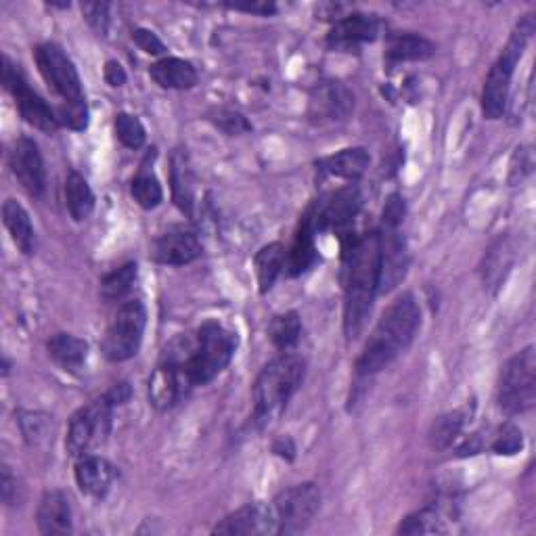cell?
<instances>
[{
	"label": "cell",
	"instance_id": "cell-30",
	"mask_svg": "<svg viewBox=\"0 0 536 536\" xmlns=\"http://www.w3.org/2000/svg\"><path fill=\"white\" fill-rule=\"evenodd\" d=\"M65 204L76 222L86 220L95 210V195L80 172H70L65 178Z\"/></svg>",
	"mask_w": 536,
	"mask_h": 536
},
{
	"label": "cell",
	"instance_id": "cell-31",
	"mask_svg": "<svg viewBox=\"0 0 536 536\" xmlns=\"http://www.w3.org/2000/svg\"><path fill=\"white\" fill-rule=\"evenodd\" d=\"M137 277H139L137 262H128V264L116 268V271H111L109 275L103 277V281H101V298L105 302L124 300L132 292V285L137 283Z\"/></svg>",
	"mask_w": 536,
	"mask_h": 536
},
{
	"label": "cell",
	"instance_id": "cell-45",
	"mask_svg": "<svg viewBox=\"0 0 536 536\" xmlns=\"http://www.w3.org/2000/svg\"><path fill=\"white\" fill-rule=\"evenodd\" d=\"M227 7L235 11L254 13V15H273L277 11L275 3H260V0H256V3H229Z\"/></svg>",
	"mask_w": 536,
	"mask_h": 536
},
{
	"label": "cell",
	"instance_id": "cell-11",
	"mask_svg": "<svg viewBox=\"0 0 536 536\" xmlns=\"http://www.w3.org/2000/svg\"><path fill=\"white\" fill-rule=\"evenodd\" d=\"M363 197L354 185L329 193L321 201H315L306 212L312 218L317 233L333 231L342 241L354 235V218L361 212Z\"/></svg>",
	"mask_w": 536,
	"mask_h": 536
},
{
	"label": "cell",
	"instance_id": "cell-1",
	"mask_svg": "<svg viewBox=\"0 0 536 536\" xmlns=\"http://www.w3.org/2000/svg\"><path fill=\"white\" fill-rule=\"evenodd\" d=\"M344 281V335L352 342L361 335L371 315L382 279L379 231L350 235L342 241Z\"/></svg>",
	"mask_w": 536,
	"mask_h": 536
},
{
	"label": "cell",
	"instance_id": "cell-13",
	"mask_svg": "<svg viewBox=\"0 0 536 536\" xmlns=\"http://www.w3.org/2000/svg\"><path fill=\"white\" fill-rule=\"evenodd\" d=\"M354 109V95L338 80L319 82L308 97V118L315 124L344 122Z\"/></svg>",
	"mask_w": 536,
	"mask_h": 536
},
{
	"label": "cell",
	"instance_id": "cell-35",
	"mask_svg": "<svg viewBox=\"0 0 536 536\" xmlns=\"http://www.w3.org/2000/svg\"><path fill=\"white\" fill-rule=\"evenodd\" d=\"M17 423L21 428V434L30 444H40L49 438L51 434V417L44 413H34V411H19L17 413Z\"/></svg>",
	"mask_w": 536,
	"mask_h": 536
},
{
	"label": "cell",
	"instance_id": "cell-47",
	"mask_svg": "<svg viewBox=\"0 0 536 536\" xmlns=\"http://www.w3.org/2000/svg\"><path fill=\"white\" fill-rule=\"evenodd\" d=\"M275 453L279 457H287V459H294V453H296V446L294 442L289 438H281L275 442Z\"/></svg>",
	"mask_w": 536,
	"mask_h": 536
},
{
	"label": "cell",
	"instance_id": "cell-46",
	"mask_svg": "<svg viewBox=\"0 0 536 536\" xmlns=\"http://www.w3.org/2000/svg\"><path fill=\"white\" fill-rule=\"evenodd\" d=\"M130 394H132L130 386L126 382H120L116 386H111L103 396L111 402V405L116 407V405H124V402H128L130 400Z\"/></svg>",
	"mask_w": 536,
	"mask_h": 536
},
{
	"label": "cell",
	"instance_id": "cell-24",
	"mask_svg": "<svg viewBox=\"0 0 536 536\" xmlns=\"http://www.w3.org/2000/svg\"><path fill=\"white\" fill-rule=\"evenodd\" d=\"M321 176H338L344 181H359L369 168V153L363 147L342 149L340 153H333L329 158L321 160L319 164Z\"/></svg>",
	"mask_w": 536,
	"mask_h": 536
},
{
	"label": "cell",
	"instance_id": "cell-8",
	"mask_svg": "<svg viewBox=\"0 0 536 536\" xmlns=\"http://www.w3.org/2000/svg\"><path fill=\"white\" fill-rule=\"evenodd\" d=\"M147 327V310L141 300L124 302L103 338V354L111 363H124L139 352Z\"/></svg>",
	"mask_w": 536,
	"mask_h": 536
},
{
	"label": "cell",
	"instance_id": "cell-26",
	"mask_svg": "<svg viewBox=\"0 0 536 536\" xmlns=\"http://www.w3.org/2000/svg\"><path fill=\"white\" fill-rule=\"evenodd\" d=\"M436 53V47L428 40L415 32H402L394 34L388 40L386 59L392 63H405V61H426Z\"/></svg>",
	"mask_w": 536,
	"mask_h": 536
},
{
	"label": "cell",
	"instance_id": "cell-22",
	"mask_svg": "<svg viewBox=\"0 0 536 536\" xmlns=\"http://www.w3.org/2000/svg\"><path fill=\"white\" fill-rule=\"evenodd\" d=\"M317 229L312 225V218L308 212H304L302 220H300V229L296 233L292 250L287 252V262H285V273L289 277H300L302 273H306L308 268L319 260V252H317Z\"/></svg>",
	"mask_w": 536,
	"mask_h": 536
},
{
	"label": "cell",
	"instance_id": "cell-19",
	"mask_svg": "<svg viewBox=\"0 0 536 536\" xmlns=\"http://www.w3.org/2000/svg\"><path fill=\"white\" fill-rule=\"evenodd\" d=\"M379 34V21L375 15L367 13H350L335 21L327 36L329 49L335 51H352L359 49L361 44L375 40Z\"/></svg>",
	"mask_w": 536,
	"mask_h": 536
},
{
	"label": "cell",
	"instance_id": "cell-27",
	"mask_svg": "<svg viewBox=\"0 0 536 536\" xmlns=\"http://www.w3.org/2000/svg\"><path fill=\"white\" fill-rule=\"evenodd\" d=\"M51 359L65 371H78L88 359V344L72 333H55L47 342Z\"/></svg>",
	"mask_w": 536,
	"mask_h": 536
},
{
	"label": "cell",
	"instance_id": "cell-38",
	"mask_svg": "<svg viewBox=\"0 0 536 536\" xmlns=\"http://www.w3.org/2000/svg\"><path fill=\"white\" fill-rule=\"evenodd\" d=\"M210 120L216 124V128L227 132L229 137H237V134H245L252 130V124L245 120V116L233 109H218L214 114H210Z\"/></svg>",
	"mask_w": 536,
	"mask_h": 536
},
{
	"label": "cell",
	"instance_id": "cell-9",
	"mask_svg": "<svg viewBox=\"0 0 536 536\" xmlns=\"http://www.w3.org/2000/svg\"><path fill=\"white\" fill-rule=\"evenodd\" d=\"M34 57L44 82L51 86L53 93L61 97V105H86L80 74L74 61L67 57V53L59 47V44L55 42L38 44Z\"/></svg>",
	"mask_w": 536,
	"mask_h": 536
},
{
	"label": "cell",
	"instance_id": "cell-37",
	"mask_svg": "<svg viewBox=\"0 0 536 536\" xmlns=\"http://www.w3.org/2000/svg\"><path fill=\"white\" fill-rule=\"evenodd\" d=\"M116 134L118 141L128 149H141L145 145V126L137 116L130 114H118L116 116Z\"/></svg>",
	"mask_w": 536,
	"mask_h": 536
},
{
	"label": "cell",
	"instance_id": "cell-5",
	"mask_svg": "<svg viewBox=\"0 0 536 536\" xmlns=\"http://www.w3.org/2000/svg\"><path fill=\"white\" fill-rule=\"evenodd\" d=\"M532 34H534V17L526 15L516 26V30L511 32L499 59L493 63V67H490V72L484 80V88H482L484 118L499 120L503 116L513 72H516V65L520 63Z\"/></svg>",
	"mask_w": 536,
	"mask_h": 536
},
{
	"label": "cell",
	"instance_id": "cell-44",
	"mask_svg": "<svg viewBox=\"0 0 536 536\" xmlns=\"http://www.w3.org/2000/svg\"><path fill=\"white\" fill-rule=\"evenodd\" d=\"M103 76H105V82H107L109 86H114V88L124 86L126 80H128V76H126V72H124L122 63H118V61H107V63H105V72H103Z\"/></svg>",
	"mask_w": 536,
	"mask_h": 536
},
{
	"label": "cell",
	"instance_id": "cell-28",
	"mask_svg": "<svg viewBox=\"0 0 536 536\" xmlns=\"http://www.w3.org/2000/svg\"><path fill=\"white\" fill-rule=\"evenodd\" d=\"M170 181H172V197L176 201V206L181 208L187 216H193V191H195L193 172L187 160V153L183 149H178L172 155Z\"/></svg>",
	"mask_w": 536,
	"mask_h": 536
},
{
	"label": "cell",
	"instance_id": "cell-29",
	"mask_svg": "<svg viewBox=\"0 0 536 536\" xmlns=\"http://www.w3.org/2000/svg\"><path fill=\"white\" fill-rule=\"evenodd\" d=\"M285 262H287V250L281 243H268L256 254L254 264H256L260 294L271 292L273 285L285 271Z\"/></svg>",
	"mask_w": 536,
	"mask_h": 536
},
{
	"label": "cell",
	"instance_id": "cell-23",
	"mask_svg": "<svg viewBox=\"0 0 536 536\" xmlns=\"http://www.w3.org/2000/svg\"><path fill=\"white\" fill-rule=\"evenodd\" d=\"M149 74L153 82L166 88V91H189L197 84V70L193 63L178 57H164L155 61Z\"/></svg>",
	"mask_w": 536,
	"mask_h": 536
},
{
	"label": "cell",
	"instance_id": "cell-6",
	"mask_svg": "<svg viewBox=\"0 0 536 536\" xmlns=\"http://www.w3.org/2000/svg\"><path fill=\"white\" fill-rule=\"evenodd\" d=\"M536 352L532 346L503 365L499 377V407L505 415H522L534 407Z\"/></svg>",
	"mask_w": 536,
	"mask_h": 536
},
{
	"label": "cell",
	"instance_id": "cell-32",
	"mask_svg": "<svg viewBox=\"0 0 536 536\" xmlns=\"http://www.w3.org/2000/svg\"><path fill=\"white\" fill-rule=\"evenodd\" d=\"M268 335H271V340L275 344V348H279L281 352H292L302 335V321L296 310H289L285 315H279L271 321V327H268Z\"/></svg>",
	"mask_w": 536,
	"mask_h": 536
},
{
	"label": "cell",
	"instance_id": "cell-20",
	"mask_svg": "<svg viewBox=\"0 0 536 536\" xmlns=\"http://www.w3.org/2000/svg\"><path fill=\"white\" fill-rule=\"evenodd\" d=\"M76 484L86 497L103 499L116 480V467L99 455H84L76 459Z\"/></svg>",
	"mask_w": 536,
	"mask_h": 536
},
{
	"label": "cell",
	"instance_id": "cell-17",
	"mask_svg": "<svg viewBox=\"0 0 536 536\" xmlns=\"http://www.w3.org/2000/svg\"><path fill=\"white\" fill-rule=\"evenodd\" d=\"M379 254H382V279L379 292H390L407 275L409 254L405 237L400 235V227H388L379 231Z\"/></svg>",
	"mask_w": 536,
	"mask_h": 536
},
{
	"label": "cell",
	"instance_id": "cell-16",
	"mask_svg": "<svg viewBox=\"0 0 536 536\" xmlns=\"http://www.w3.org/2000/svg\"><path fill=\"white\" fill-rule=\"evenodd\" d=\"M214 534L225 536H260V534H277L275 513L271 503H248L237 511L229 513L225 520H220Z\"/></svg>",
	"mask_w": 536,
	"mask_h": 536
},
{
	"label": "cell",
	"instance_id": "cell-21",
	"mask_svg": "<svg viewBox=\"0 0 536 536\" xmlns=\"http://www.w3.org/2000/svg\"><path fill=\"white\" fill-rule=\"evenodd\" d=\"M38 530L44 536H61L72 532V505L61 490H47L36 509Z\"/></svg>",
	"mask_w": 536,
	"mask_h": 536
},
{
	"label": "cell",
	"instance_id": "cell-39",
	"mask_svg": "<svg viewBox=\"0 0 536 536\" xmlns=\"http://www.w3.org/2000/svg\"><path fill=\"white\" fill-rule=\"evenodd\" d=\"M522 446H524V438H522V432L520 428L516 426H511V423H507V426H503L499 430V434L495 436L493 440V446H490V449H493L497 455H516L522 451Z\"/></svg>",
	"mask_w": 536,
	"mask_h": 536
},
{
	"label": "cell",
	"instance_id": "cell-10",
	"mask_svg": "<svg viewBox=\"0 0 536 536\" xmlns=\"http://www.w3.org/2000/svg\"><path fill=\"white\" fill-rule=\"evenodd\" d=\"M277 534H300L304 532L321 507V490L317 484L304 482L289 486L273 499Z\"/></svg>",
	"mask_w": 536,
	"mask_h": 536
},
{
	"label": "cell",
	"instance_id": "cell-3",
	"mask_svg": "<svg viewBox=\"0 0 536 536\" xmlns=\"http://www.w3.org/2000/svg\"><path fill=\"white\" fill-rule=\"evenodd\" d=\"M237 350V335L218 321H206L197 329L193 340L174 342L166 354L181 363L191 388L210 384L225 371Z\"/></svg>",
	"mask_w": 536,
	"mask_h": 536
},
{
	"label": "cell",
	"instance_id": "cell-40",
	"mask_svg": "<svg viewBox=\"0 0 536 536\" xmlns=\"http://www.w3.org/2000/svg\"><path fill=\"white\" fill-rule=\"evenodd\" d=\"M82 15L88 21V26H91L99 36H105L109 30V5L107 3H84L82 7Z\"/></svg>",
	"mask_w": 536,
	"mask_h": 536
},
{
	"label": "cell",
	"instance_id": "cell-33",
	"mask_svg": "<svg viewBox=\"0 0 536 536\" xmlns=\"http://www.w3.org/2000/svg\"><path fill=\"white\" fill-rule=\"evenodd\" d=\"M130 195L143 210H153L162 204L164 189H162L158 178H155V174L145 170V166H143V170L132 178Z\"/></svg>",
	"mask_w": 536,
	"mask_h": 536
},
{
	"label": "cell",
	"instance_id": "cell-42",
	"mask_svg": "<svg viewBox=\"0 0 536 536\" xmlns=\"http://www.w3.org/2000/svg\"><path fill=\"white\" fill-rule=\"evenodd\" d=\"M0 499L7 507L17 505L19 501V482L7 465H3V472H0Z\"/></svg>",
	"mask_w": 536,
	"mask_h": 536
},
{
	"label": "cell",
	"instance_id": "cell-18",
	"mask_svg": "<svg viewBox=\"0 0 536 536\" xmlns=\"http://www.w3.org/2000/svg\"><path fill=\"white\" fill-rule=\"evenodd\" d=\"M201 256V243L191 229L170 227L153 243V260L168 266H185Z\"/></svg>",
	"mask_w": 536,
	"mask_h": 536
},
{
	"label": "cell",
	"instance_id": "cell-12",
	"mask_svg": "<svg viewBox=\"0 0 536 536\" xmlns=\"http://www.w3.org/2000/svg\"><path fill=\"white\" fill-rule=\"evenodd\" d=\"M3 82L7 91L15 97L21 118H24L30 126L42 132H55L59 128L57 111H53L47 101H44L36 91H32L24 72H21L19 65L13 63L9 57L3 59Z\"/></svg>",
	"mask_w": 536,
	"mask_h": 536
},
{
	"label": "cell",
	"instance_id": "cell-41",
	"mask_svg": "<svg viewBox=\"0 0 536 536\" xmlns=\"http://www.w3.org/2000/svg\"><path fill=\"white\" fill-rule=\"evenodd\" d=\"M132 40L137 42V47L147 55H164L166 53V44L158 38V34L147 30V28L134 30Z\"/></svg>",
	"mask_w": 536,
	"mask_h": 536
},
{
	"label": "cell",
	"instance_id": "cell-14",
	"mask_svg": "<svg viewBox=\"0 0 536 536\" xmlns=\"http://www.w3.org/2000/svg\"><path fill=\"white\" fill-rule=\"evenodd\" d=\"M193 388L189 386L187 377L174 356L166 354L162 356L160 365L149 377V400L151 405L158 411H168L176 407Z\"/></svg>",
	"mask_w": 536,
	"mask_h": 536
},
{
	"label": "cell",
	"instance_id": "cell-15",
	"mask_svg": "<svg viewBox=\"0 0 536 536\" xmlns=\"http://www.w3.org/2000/svg\"><path fill=\"white\" fill-rule=\"evenodd\" d=\"M9 166L19 185L28 191V195H44V189H47V170H44L42 153L34 139L21 137L15 141L9 153Z\"/></svg>",
	"mask_w": 536,
	"mask_h": 536
},
{
	"label": "cell",
	"instance_id": "cell-25",
	"mask_svg": "<svg viewBox=\"0 0 536 536\" xmlns=\"http://www.w3.org/2000/svg\"><path fill=\"white\" fill-rule=\"evenodd\" d=\"M3 222L5 227L13 239V243L19 248L21 254L32 256L34 248H36V233L32 227L30 214L26 212V208L19 204L15 199H7L3 206Z\"/></svg>",
	"mask_w": 536,
	"mask_h": 536
},
{
	"label": "cell",
	"instance_id": "cell-2",
	"mask_svg": "<svg viewBox=\"0 0 536 536\" xmlns=\"http://www.w3.org/2000/svg\"><path fill=\"white\" fill-rule=\"evenodd\" d=\"M421 325V310L413 294H400L377 321L356 361V377L369 379L386 369L400 352H405Z\"/></svg>",
	"mask_w": 536,
	"mask_h": 536
},
{
	"label": "cell",
	"instance_id": "cell-43",
	"mask_svg": "<svg viewBox=\"0 0 536 536\" xmlns=\"http://www.w3.org/2000/svg\"><path fill=\"white\" fill-rule=\"evenodd\" d=\"M402 220H405V199L400 195H390L384 208V225L400 227Z\"/></svg>",
	"mask_w": 536,
	"mask_h": 536
},
{
	"label": "cell",
	"instance_id": "cell-7",
	"mask_svg": "<svg viewBox=\"0 0 536 536\" xmlns=\"http://www.w3.org/2000/svg\"><path fill=\"white\" fill-rule=\"evenodd\" d=\"M111 411H114V405H111L105 396L93 400L91 405L78 409L70 419V426H67L65 436L67 455L80 459L99 449L101 444H105L111 432Z\"/></svg>",
	"mask_w": 536,
	"mask_h": 536
},
{
	"label": "cell",
	"instance_id": "cell-36",
	"mask_svg": "<svg viewBox=\"0 0 536 536\" xmlns=\"http://www.w3.org/2000/svg\"><path fill=\"white\" fill-rule=\"evenodd\" d=\"M442 530H444L442 520L436 513V509L432 507L411 513V516H407L398 526L400 534H430V532H442Z\"/></svg>",
	"mask_w": 536,
	"mask_h": 536
},
{
	"label": "cell",
	"instance_id": "cell-34",
	"mask_svg": "<svg viewBox=\"0 0 536 536\" xmlns=\"http://www.w3.org/2000/svg\"><path fill=\"white\" fill-rule=\"evenodd\" d=\"M463 426H465V413L463 411H453V413H446V415L438 417L434 421L432 430H430V442H432L434 449H438V451L449 449V446L459 438Z\"/></svg>",
	"mask_w": 536,
	"mask_h": 536
},
{
	"label": "cell",
	"instance_id": "cell-4",
	"mask_svg": "<svg viewBox=\"0 0 536 536\" xmlns=\"http://www.w3.org/2000/svg\"><path fill=\"white\" fill-rule=\"evenodd\" d=\"M306 363L294 352H283L262 367L254 382V421L266 426L277 419L304 382Z\"/></svg>",
	"mask_w": 536,
	"mask_h": 536
}]
</instances>
